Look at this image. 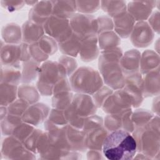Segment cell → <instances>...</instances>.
Returning <instances> with one entry per match:
<instances>
[{"label": "cell", "mask_w": 160, "mask_h": 160, "mask_svg": "<svg viewBox=\"0 0 160 160\" xmlns=\"http://www.w3.org/2000/svg\"><path fill=\"white\" fill-rule=\"evenodd\" d=\"M135 138L124 129H118L108 134L102 145L104 156L110 160L132 159L137 150Z\"/></svg>", "instance_id": "6da1fadb"}, {"label": "cell", "mask_w": 160, "mask_h": 160, "mask_svg": "<svg viewBox=\"0 0 160 160\" xmlns=\"http://www.w3.org/2000/svg\"><path fill=\"white\" fill-rule=\"evenodd\" d=\"M71 84L74 91L92 94L98 91L102 86V80L99 74L91 68H82L71 78Z\"/></svg>", "instance_id": "7a4b0ae2"}, {"label": "cell", "mask_w": 160, "mask_h": 160, "mask_svg": "<svg viewBox=\"0 0 160 160\" xmlns=\"http://www.w3.org/2000/svg\"><path fill=\"white\" fill-rule=\"evenodd\" d=\"M46 32L54 37L59 43L68 39L72 34L69 22L66 19H62L51 15L44 22Z\"/></svg>", "instance_id": "3957f363"}, {"label": "cell", "mask_w": 160, "mask_h": 160, "mask_svg": "<svg viewBox=\"0 0 160 160\" xmlns=\"http://www.w3.org/2000/svg\"><path fill=\"white\" fill-rule=\"evenodd\" d=\"M70 26L74 33L82 38L94 35L98 31V23L92 16L89 14H74L69 21Z\"/></svg>", "instance_id": "277c9868"}, {"label": "cell", "mask_w": 160, "mask_h": 160, "mask_svg": "<svg viewBox=\"0 0 160 160\" xmlns=\"http://www.w3.org/2000/svg\"><path fill=\"white\" fill-rule=\"evenodd\" d=\"M153 32L151 27L145 22L137 23L132 29L131 41L138 47H144L151 42Z\"/></svg>", "instance_id": "5b68a950"}, {"label": "cell", "mask_w": 160, "mask_h": 160, "mask_svg": "<svg viewBox=\"0 0 160 160\" xmlns=\"http://www.w3.org/2000/svg\"><path fill=\"white\" fill-rule=\"evenodd\" d=\"M156 4V1H131L127 6L128 12L134 19L142 21L146 19L150 14L152 8Z\"/></svg>", "instance_id": "8992f818"}, {"label": "cell", "mask_w": 160, "mask_h": 160, "mask_svg": "<svg viewBox=\"0 0 160 160\" xmlns=\"http://www.w3.org/2000/svg\"><path fill=\"white\" fill-rule=\"evenodd\" d=\"M52 14V1H38L29 11V19L37 24L45 22Z\"/></svg>", "instance_id": "52a82bcc"}, {"label": "cell", "mask_w": 160, "mask_h": 160, "mask_svg": "<svg viewBox=\"0 0 160 160\" xmlns=\"http://www.w3.org/2000/svg\"><path fill=\"white\" fill-rule=\"evenodd\" d=\"M114 18V27L116 32L122 38H127L131 34L134 27V19L128 12L125 11Z\"/></svg>", "instance_id": "ba28073f"}, {"label": "cell", "mask_w": 160, "mask_h": 160, "mask_svg": "<svg viewBox=\"0 0 160 160\" xmlns=\"http://www.w3.org/2000/svg\"><path fill=\"white\" fill-rule=\"evenodd\" d=\"M52 15L62 18L66 19L71 18L76 9V1H52Z\"/></svg>", "instance_id": "9c48e42d"}, {"label": "cell", "mask_w": 160, "mask_h": 160, "mask_svg": "<svg viewBox=\"0 0 160 160\" xmlns=\"http://www.w3.org/2000/svg\"><path fill=\"white\" fill-rule=\"evenodd\" d=\"M140 54L137 51H128L121 59L122 71L127 74L136 72L140 68Z\"/></svg>", "instance_id": "30bf717a"}, {"label": "cell", "mask_w": 160, "mask_h": 160, "mask_svg": "<svg viewBox=\"0 0 160 160\" xmlns=\"http://www.w3.org/2000/svg\"><path fill=\"white\" fill-rule=\"evenodd\" d=\"M48 112V109L46 106L41 104H36L31 107L26 112H24L22 119L28 123L36 124L43 120Z\"/></svg>", "instance_id": "8fae6325"}, {"label": "cell", "mask_w": 160, "mask_h": 160, "mask_svg": "<svg viewBox=\"0 0 160 160\" xmlns=\"http://www.w3.org/2000/svg\"><path fill=\"white\" fill-rule=\"evenodd\" d=\"M84 43L81 45L80 49L81 56L84 61H91L94 59L98 53L97 48V39L94 35L86 38Z\"/></svg>", "instance_id": "7c38bea8"}, {"label": "cell", "mask_w": 160, "mask_h": 160, "mask_svg": "<svg viewBox=\"0 0 160 160\" xmlns=\"http://www.w3.org/2000/svg\"><path fill=\"white\" fill-rule=\"evenodd\" d=\"M44 33L42 28L34 22H26L22 26V38L26 42H33L38 41Z\"/></svg>", "instance_id": "4fadbf2b"}, {"label": "cell", "mask_w": 160, "mask_h": 160, "mask_svg": "<svg viewBox=\"0 0 160 160\" xmlns=\"http://www.w3.org/2000/svg\"><path fill=\"white\" fill-rule=\"evenodd\" d=\"M1 50V60L4 64L12 65L16 64L18 59H21L22 48L21 46L9 44L4 46Z\"/></svg>", "instance_id": "5bb4252c"}, {"label": "cell", "mask_w": 160, "mask_h": 160, "mask_svg": "<svg viewBox=\"0 0 160 160\" xmlns=\"http://www.w3.org/2000/svg\"><path fill=\"white\" fill-rule=\"evenodd\" d=\"M81 39L78 34L72 33L68 39L59 43L61 51L68 55L76 56L78 52L80 51L82 45Z\"/></svg>", "instance_id": "9a60e30c"}, {"label": "cell", "mask_w": 160, "mask_h": 160, "mask_svg": "<svg viewBox=\"0 0 160 160\" xmlns=\"http://www.w3.org/2000/svg\"><path fill=\"white\" fill-rule=\"evenodd\" d=\"M142 91L146 96H152L159 92V71H151L144 79Z\"/></svg>", "instance_id": "2e32d148"}, {"label": "cell", "mask_w": 160, "mask_h": 160, "mask_svg": "<svg viewBox=\"0 0 160 160\" xmlns=\"http://www.w3.org/2000/svg\"><path fill=\"white\" fill-rule=\"evenodd\" d=\"M108 136L106 129L102 128H98L89 131V134L85 138V143L87 146L91 147L102 146L104 140Z\"/></svg>", "instance_id": "e0dca14e"}, {"label": "cell", "mask_w": 160, "mask_h": 160, "mask_svg": "<svg viewBox=\"0 0 160 160\" xmlns=\"http://www.w3.org/2000/svg\"><path fill=\"white\" fill-rule=\"evenodd\" d=\"M140 60V67L142 73L149 72L159 64V56L151 51L144 52Z\"/></svg>", "instance_id": "ac0fdd59"}, {"label": "cell", "mask_w": 160, "mask_h": 160, "mask_svg": "<svg viewBox=\"0 0 160 160\" xmlns=\"http://www.w3.org/2000/svg\"><path fill=\"white\" fill-rule=\"evenodd\" d=\"M102 9L114 18L126 11V4L125 1H100Z\"/></svg>", "instance_id": "d6986e66"}, {"label": "cell", "mask_w": 160, "mask_h": 160, "mask_svg": "<svg viewBox=\"0 0 160 160\" xmlns=\"http://www.w3.org/2000/svg\"><path fill=\"white\" fill-rule=\"evenodd\" d=\"M18 26L11 24L4 27L2 30V36L5 41L10 43H18L21 40V31Z\"/></svg>", "instance_id": "ffe728a7"}, {"label": "cell", "mask_w": 160, "mask_h": 160, "mask_svg": "<svg viewBox=\"0 0 160 160\" xmlns=\"http://www.w3.org/2000/svg\"><path fill=\"white\" fill-rule=\"evenodd\" d=\"M99 46L101 49L111 48L119 43L118 36L112 31L104 32L99 36Z\"/></svg>", "instance_id": "44dd1931"}, {"label": "cell", "mask_w": 160, "mask_h": 160, "mask_svg": "<svg viewBox=\"0 0 160 160\" xmlns=\"http://www.w3.org/2000/svg\"><path fill=\"white\" fill-rule=\"evenodd\" d=\"M16 88L14 84H7L4 82L3 85L1 84V95L4 96L1 97V104L6 106L12 102L16 98Z\"/></svg>", "instance_id": "7402d4cb"}, {"label": "cell", "mask_w": 160, "mask_h": 160, "mask_svg": "<svg viewBox=\"0 0 160 160\" xmlns=\"http://www.w3.org/2000/svg\"><path fill=\"white\" fill-rule=\"evenodd\" d=\"M100 6V1H76V9L82 13H91L96 11Z\"/></svg>", "instance_id": "603a6c76"}, {"label": "cell", "mask_w": 160, "mask_h": 160, "mask_svg": "<svg viewBox=\"0 0 160 160\" xmlns=\"http://www.w3.org/2000/svg\"><path fill=\"white\" fill-rule=\"evenodd\" d=\"M33 131L32 127L29 126L28 124H19L13 130V136L16 137L19 141L21 139H26V138L29 136Z\"/></svg>", "instance_id": "cb8c5ba5"}, {"label": "cell", "mask_w": 160, "mask_h": 160, "mask_svg": "<svg viewBox=\"0 0 160 160\" xmlns=\"http://www.w3.org/2000/svg\"><path fill=\"white\" fill-rule=\"evenodd\" d=\"M28 104L23 101L22 99L19 100V101H16L13 104H11L9 106L8 111L9 114H14V116H18L21 115L24 111H26Z\"/></svg>", "instance_id": "d4e9b609"}, {"label": "cell", "mask_w": 160, "mask_h": 160, "mask_svg": "<svg viewBox=\"0 0 160 160\" xmlns=\"http://www.w3.org/2000/svg\"><path fill=\"white\" fill-rule=\"evenodd\" d=\"M41 44L39 45L42 51L45 53L48 54H52L54 51H56V46L55 42L52 39L48 38H43L40 39Z\"/></svg>", "instance_id": "484cf974"}, {"label": "cell", "mask_w": 160, "mask_h": 160, "mask_svg": "<svg viewBox=\"0 0 160 160\" xmlns=\"http://www.w3.org/2000/svg\"><path fill=\"white\" fill-rule=\"evenodd\" d=\"M88 121L84 119V129L88 130V131H92L93 129L100 128L102 124V119L101 118L98 116H91L89 118L87 119Z\"/></svg>", "instance_id": "4316f807"}, {"label": "cell", "mask_w": 160, "mask_h": 160, "mask_svg": "<svg viewBox=\"0 0 160 160\" xmlns=\"http://www.w3.org/2000/svg\"><path fill=\"white\" fill-rule=\"evenodd\" d=\"M112 91L107 88H103L99 89L96 94H94V102L98 106H101L106 99V98L111 94Z\"/></svg>", "instance_id": "83f0119b"}, {"label": "cell", "mask_w": 160, "mask_h": 160, "mask_svg": "<svg viewBox=\"0 0 160 160\" xmlns=\"http://www.w3.org/2000/svg\"><path fill=\"white\" fill-rule=\"evenodd\" d=\"M2 6L7 9L9 11L18 10L21 8L25 4V1H1Z\"/></svg>", "instance_id": "f1b7e54d"}, {"label": "cell", "mask_w": 160, "mask_h": 160, "mask_svg": "<svg viewBox=\"0 0 160 160\" xmlns=\"http://www.w3.org/2000/svg\"><path fill=\"white\" fill-rule=\"evenodd\" d=\"M159 11H156L154 12L151 16L149 18V22L151 24V26L156 30V31H159V27L156 24V22L159 23Z\"/></svg>", "instance_id": "f546056e"}]
</instances>
